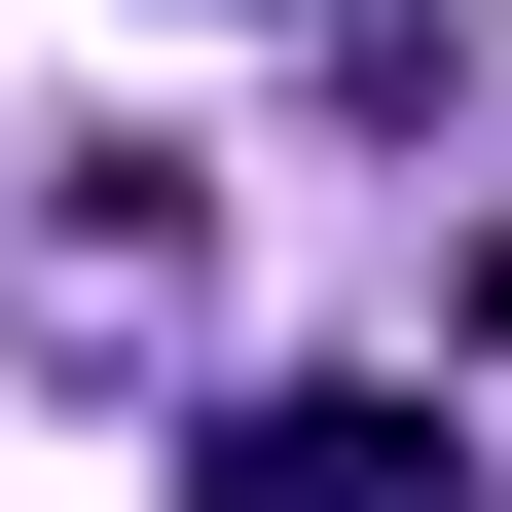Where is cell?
<instances>
[{"label":"cell","mask_w":512,"mask_h":512,"mask_svg":"<svg viewBox=\"0 0 512 512\" xmlns=\"http://www.w3.org/2000/svg\"><path fill=\"white\" fill-rule=\"evenodd\" d=\"M220 512H476V476H439L403 403H256V439H220Z\"/></svg>","instance_id":"1"}]
</instances>
